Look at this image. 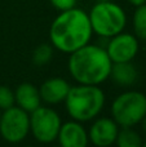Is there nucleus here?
Segmentation results:
<instances>
[{
    "label": "nucleus",
    "instance_id": "obj_1",
    "mask_svg": "<svg viewBox=\"0 0 146 147\" xmlns=\"http://www.w3.org/2000/svg\"><path fill=\"white\" fill-rule=\"evenodd\" d=\"M92 34L88 14L76 7L61 12L49 28V39L53 48L67 54L87 45Z\"/></svg>",
    "mask_w": 146,
    "mask_h": 147
},
{
    "label": "nucleus",
    "instance_id": "obj_2",
    "mask_svg": "<svg viewBox=\"0 0 146 147\" xmlns=\"http://www.w3.org/2000/svg\"><path fill=\"white\" fill-rule=\"evenodd\" d=\"M111 65L105 48L88 43L70 53L69 72L78 84L100 85L109 79Z\"/></svg>",
    "mask_w": 146,
    "mask_h": 147
},
{
    "label": "nucleus",
    "instance_id": "obj_3",
    "mask_svg": "<svg viewBox=\"0 0 146 147\" xmlns=\"http://www.w3.org/2000/svg\"><path fill=\"white\" fill-rule=\"evenodd\" d=\"M67 114L72 120L85 123L93 120L105 106V93L98 85L71 86L65 99Z\"/></svg>",
    "mask_w": 146,
    "mask_h": 147
},
{
    "label": "nucleus",
    "instance_id": "obj_4",
    "mask_svg": "<svg viewBox=\"0 0 146 147\" xmlns=\"http://www.w3.org/2000/svg\"><path fill=\"white\" fill-rule=\"evenodd\" d=\"M91 26L95 34L102 38H113L126 27L127 16L123 8L111 1H100L91 9Z\"/></svg>",
    "mask_w": 146,
    "mask_h": 147
},
{
    "label": "nucleus",
    "instance_id": "obj_5",
    "mask_svg": "<svg viewBox=\"0 0 146 147\" xmlns=\"http://www.w3.org/2000/svg\"><path fill=\"white\" fill-rule=\"evenodd\" d=\"M110 111L119 127H135L146 115V96L136 90L124 92L114 99Z\"/></svg>",
    "mask_w": 146,
    "mask_h": 147
},
{
    "label": "nucleus",
    "instance_id": "obj_6",
    "mask_svg": "<svg viewBox=\"0 0 146 147\" xmlns=\"http://www.w3.org/2000/svg\"><path fill=\"white\" fill-rule=\"evenodd\" d=\"M30 114V132L34 138L40 143L56 141L62 124L59 115L53 109L44 106L38 107Z\"/></svg>",
    "mask_w": 146,
    "mask_h": 147
},
{
    "label": "nucleus",
    "instance_id": "obj_7",
    "mask_svg": "<svg viewBox=\"0 0 146 147\" xmlns=\"http://www.w3.org/2000/svg\"><path fill=\"white\" fill-rule=\"evenodd\" d=\"M30 132V115L18 106L4 110L0 116V134L9 143H18Z\"/></svg>",
    "mask_w": 146,
    "mask_h": 147
},
{
    "label": "nucleus",
    "instance_id": "obj_8",
    "mask_svg": "<svg viewBox=\"0 0 146 147\" xmlns=\"http://www.w3.org/2000/svg\"><path fill=\"white\" fill-rule=\"evenodd\" d=\"M111 62H129L139 53V40L137 36L127 32H119L110 38L106 47Z\"/></svg>",
    "mask_w": 146,
    "mask_h": 147
},
{
    "label": "nucleus",
    "instance_id": "obj_9",
    "mask_svg": "<svg viewBox=\"0 0 146 147\" xmlns=\"http://www.w3.org/2000/svg\"><path fill=\"white\" fill-rule=\"evenodd\" d=\"M119 133V125L113 117H100L89 128L88 138L92 145L97 147H109L114 145Z\"/></svg>",
    "mask_w": 146,
    "mask_h": 147
},
{
    "label": "nucleus",
    "instance_id": "obj_10",
    "mask_svg": "<svg viewBox=\"0 0 146 147\" xmlns=\"http://www.w3.org/2000/svg\"><path fill=\"white\" fill-rule=\"evenodd\" d=\"M57 141L62 147H85L89 142V138L82 123L71 120L61 124Z\"/></svg>",
    "mask_w": 146,
    "mask_h": 147
},
{
    "label": "nucleus",
    "instance_id": "obj_11",
    "mask_svg": "<svg viewBox=\"0 0 146 147\" xmlns=\"http://www.w3.org/2000/svg\"><path fill=\"white\" fill-rule=\"evenodd\" d=\"M70 84L62 78H51L45 80L39 88L41 102L48 105H57L65 102L70 90Z\"/></svg>",
    "mask_w": 146,
    "mask_h": 147
},
{
    "label": "nucleus",
    "instance_id": "obj_12",
    "mask_svg": "<svg viewBox=\"0 0 146 147\" xmlns=\"http://www.w3.org/2000/svg\"><path fill=\"white\" fill-rule=\"evenodd\" d=\"M16 103L18 107L27 111L28 114L35 111L41 106V98L39 89L34 86L31 83H22L17 86L14 92Z\"/></svg>",
    "mask_w": 146,
    "mask_h": 147
},
{
    "label": "nucleus",
    "instance_id": "obj_13",
    "mask_svg": "<svg viewBox=\"0 0 146 147\" xmlns=\"http://www.w3.org/2000/svg\"><path fill=\"white\" fill-rule=\"evenodd\" d=\"M139 72L132 62H114L111 65L109 79L119 86H131L136 83Z\"/></svg>",
    "mask_w": 146,
    "mask_h": 147
},
{
    "label": "nucleus",
    "instance_id": "obj_14",
    "mask_svg": "<svg viewBox=\"0 0 146 147\" xmlns=\"http://www.w3.org/2000/svg\"><path fill=\"white\" fill-rule=\"evenodd\" d=\"M115 143L119 147H141L142 141L140 134L132 129V127H127L122 128V130L119 129Z\"/></svg>",
    "mask_w": 146,
    "mask_h": 147
},
{
    "label": "nucleus",
    "instance_id": "obj_15",
    "mask_svg": "<svg viewBox=\"0 0 146 147\" xmlns=\"http://www.w3.org/2000/svg\"><path fill=\"white\" fill-rule=\"evenodd\" d=\"M53 58V45L51 44H40L32 52V62L36 66H45Z\"/></svg>",
    "mask_w": 146,
    "mask_h": 147
},
{
    "label": "nucleus",
    "instance_id": "obj_16",
    "mask_svg": "<svg viewBox=\"0 0 146 147\" xmlns=\"http://www.w3.org/2000/svg\"><path fill=\"white\" fill-rule=\"evenodd\" d=\"M133 30L137 38L146 40V3L137 7L133 14Z\"/></svg>",
    "mask_w": 146,
    "mask_h": 147
},
{
    "label": "nucleus",
    "instance_id": "obj_17",
    "mask_svg": "<svg viewBox=\"0 0 146 147\" xmlns=\"http://www.w3.org/2000/svg\"><path fill=\"white\" fill-rule=\"evenodd\" d=\"M16 98H14V92L5 85H0V110L9 109V107L14 106Z\"/></svg>",
    "mask_w": 146,
    "mask_h": 147
},
{
    "label": "nucleus",
    "instance_id": "obj_18",
    "mask_svg": "<svg viewBox=\"0 0 146 147\" xmlns=\"http://www.w3.org/2000/svg\"><path fill=\"white\" fill-rule=\"evenodd\" d=\"M51 4L53 5L56 9H58L59 12H64V10L71 9L76 5V0H49Z\"/></svg>",
    "mask_w": 146,
    "mask_h": 147
},
{
    "label": "nucleus",
    "instance_id": "obj_19",
    "mask_svg": "<svg viewBox=\"0 0 146 147\" xmlns=\"http://www.w3.org/2000/svg\"><path fill=\"white\" fill-rule=\"evenodd\" d=\"M128 3L132 5H135V7H140V5L145 4L146 0H128Z\"/></svg>",
    "mask_w": 146,
    "mask_h": 147
},
{
    "label": "nucleus",
    "instance_id": "obj_20",
    "mask_svg": "<svg viewBox=\"0 0 146 147\" xmlns=\"http://www.w3.org/2000/svg\"><path fill=\"white\" fill-rule=\"evenodd\" d=\"M141 123H142V130H144V133L146 134V115H145V117L141 120Z\"/></svg>",
    "mask_w": 146,
    "mask_h": 147
},
{
    "label": "nucleus",
    "instance_id": "obj_21",
    "mask_svg": "<svg viewBox=\"0 0 146 147\" xmlns=\"http://www.w3.org/2000/svg\"><path fill=\"white\" fill-rule=\"evenodd\" d=\"M0 116H1V110H0Z\"/></svg>",
    "mask_w": 146,
    "mask_h": 147
},
{
    "label": "nucleus",
    "instance_id": "obj_22",
    "mask_svg": "<svg viewBox=\"0 0 146 147\" xmlns=\"http://www.w3.org/2000/svg\"><path fill=\"white\" fill-rule=\"evenodd\" d=\"M145 147H146V143H145Z\"/></svg>",
    "mask_w": 146,
    "mask_h": 147
}]
</instances>
